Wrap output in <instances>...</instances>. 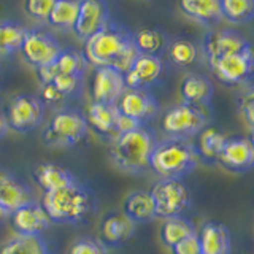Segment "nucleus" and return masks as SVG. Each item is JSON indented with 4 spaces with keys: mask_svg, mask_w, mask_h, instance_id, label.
<instances>
[{
    "mask_svg": "<svg viewBox=\"0 0 254 254\" xmlns=\"http://www.w3.org/2000/svg\"><path fill=\"white\" fill-rule=\"evenodd\" d=\"M153 197L156 216L173 218L181 216L190 203V192L180 180H161L149 190Z\"/></svg>",
    "mask_w": 254,
    "mask_h": 254,
    "instance_id": "7",
    "label": "nucleus"
},
{
    "mask_svg": "<svg viewBox=\"0 0 254 254\" xmlns=\"http://www.w3.org/2000/svg\"><path fill=\"white\" fill-rule=\"evenodd\" d=\"M42 206L51 222L76 224L83 221L92 208L91 194L78 181L58 190L43 194Z\"/></svg>",
    "mask_w": 254,
    "mask_h": 254,
    "instance_id": "4",
    "label": "nucleus"
},
{
    "mask_svg": "<svg viewBox=\"0 0 254 254\" xmlns=\"http://www.w3.org/2000/svg\"><path fill=\"white\" fill-rule=\"evenodd\" d=\"M5 216H8V214H6V211H5V210L2 208V206H0V221H2V219H3Z\"/></svg>",
    "mask_w": 254,
    "mask_h": 254,
    "instance_id": "42",
    "label": "nucleus"
},
{
    "mask_svg": "<svg viewBox=\"0 0 254 254\" xmlns=\"http://www.w3.org/2000/svg\"><path fill=\"white\" fill-rule=\"evenodd\" d=\"M240 111L245 118L246 124L250 126V129H253L254 124V115H253V92L248 89L245 94H242V100H240Z\"/></svg>",
    "mask_w": 254,
    "mask_h": 254,
    "instance_id": "39",
    "label": "nucleus"
},
{
    "mask_svg": "<svg viewBox=\"0 0 254 254\" xmlns=\"http://www.w3.org/2000/svg\"><path fill=\"white\" fill-rule=\"evenodd\" d=\"M91 89L94 102L116 103L126 89L124 73L113 67H95Z\"/></svg>",
    "mask_w": 254,
    "mask_h": 254,
    "instance_id": "14",
    "label": "nucleus"
},
{
    "mask_svg": "<svg viewBox=\"0 0 254 254\" xmlns=\"http://www.w3.org/2000/svg\"><path fill=\"white\" fill-rule=\"evenodd\" d=\"M124 214L135 224L137 222H149L153 218H156V208L151 194L146 190L130 192L124 202Z\"/></svg>",
    "mask_w": 254,
    "mask_h": 254,
    "instance_id": "26",
    "label": "nucleus"
},
{
    "mask_svg": "<svg viewBox=\"0 0 254 254\" xmlns=\"http://www.w3.org/2000/svg\"><path fill=\"white\" fill-rule=\"evenodd\" d=\"M121 113L118 111L115 103H99L92 102L87 108V115L84 116L87 126H91L95 132L102 135L116 137L118 135V121Z\"/></svg>",
    "mask_w": 254,
    "mask_h": 254,
    "instance_id": "19",
    "label": "nucleus"
},
{
    "mask_svg": "<svg viewBox=\"0 0 254 254\" xmlns=\"http://www.w3.org/2000/svg\"><path fill=\"white\" fill-rule=\"evenodd\" d=\"M172 254H202L200 253V245H198L197 234L192 237L185 238L183 242L177 243L170 248Z\"/></svg>",
    "mask_w": 254,
    "mask_h": 254,
    "instance_id": "38",
    "label": "nucleus"
},
{
    "mask_svg": "<svg viewBox=\"0 0 254 254\" xmlns=\"http://www.w3.org/2000/svg\"><path fill=\"white\" fill-rule=\"evenodd\" d=\"M54 3L56 0H26L24 8H26V13L30 18L40 22H46L53 11Z\"/></svg>",
    "mask_w": 254,
    "mask_h": 254,
    "instance_id": "36",
    "label": "nucleus"
},
{
    "mask_svg": "<svg viewBox=\"0 0 254 254\" xmlns=\"http://www.w3.org/2000/svg\"><path fill=\"white\" fill-rule=\"evenodd\" d=\"M19 51L22 53V58L26 59L29 65L38 70L53 64L56 58L61 54L62 48L56 42V38L51 34H48L46 30L34 29L26 30Z\"/></svg>",
    "mask_w": 254,
    "mask_h": 254,
    "instance_id": "8",
    "label": "nucleus"
},
{
    "mask_svg": "<svg viewBox=\"0 0 254 254\" xmlns=\"http://www.w3.org/2000/svg\"><path fill=\"white\" fill-rule=\"evenodd\" d=\"M51 84L64 95V97H68V95H73L79 91V87H81V76L58 75L53 78Z\"/></svg>",
    "mask_w": 254,
    "mask_h": 254,
    "instance_id": "37",
    "label": "nucleus"
},
{
    "mask_svg": "<svg viewBox=\"0 0 254 254\" xmlns=\"http://www.w3.org/2000/svg\"><path fill=\"white\" fill-rule=\"evenodd\" d=\"M181 13L202 26H213L221 19L219 0H178Z\"/></svg>",
    "mask_w": 254,
    "mask_h": 254,
    "instance_id": "23",
    "label": "nucleus"
},
{
    "mask_svg": "<svg viewBox=\"0 0 254 254\" xmlns=\"http://www.w3.org/2000/svg\"><path fill=\"white\" fill-rule=\"evenodd\" d=\"M27 202H30L27 188L11 173L0 170V206L6 214H11Z\"/></svg>",
    "mask_w": 254,
    "mask_h": 254,
    "instance_id": "20",
    "label": "nucleus"
},
{
    "mask_svg": "<svg viewBox=\"0 0 254 254\" xmlns=\"http://www.w3.org/2000/svg\"><path fill=\"white\" fill-rule=\"evenodd\" d=\"M132 38L138 54L159 56V53L165 48V37L162 32L156 29H140L137 34L132 35Z\"/></svg>",
    "mask_w": 254,
    "mask_h": 254,
    "instance_id": "33",
    "label": "nucleus"
},
{
    "mask_svg": "<svg viewBox=\"0 0 254 254\" xmlns=\"http://www.w3.org/2000/svg\"><path fill=\"white\" fill-rule=\"evenodd\" d=\"M156 145L154 135L145 127L116 135L110 146V156L119 170L138 175L149 169V157Z\"/></svg>",
    "mask_w": 254,
    "mask_h": 254,
    "instance_id": "3",
    "label": "nucleus"
},
{
    "mask_svg": "<svg viewBox=\"0 0 254 254\" xmlns=\"http://www.w3.org/2000/svg\"><path fill=\"white\" fill-rule=\"evenodd\" d=\"M135 222L129 219L124 213H111L103 219L100 226V232L103 243L108 245H121L127 242L135 232Z\"/></svg>",
    "mask_w": 254,
    "mask_h": 254,
    "instance_id": "22",
    "label": "nucleus"
},
{
    "mask_svg": "<svg viewBox=\"0 0 254 254\" xmlns=\"http://www.w3.org/2000/svg\"><path fill=\"white\" fill-rule=\"evenodd\" d=\"M42 97L48 103H59V102H62L64 99H65L51 83L43 84V87H42Z\"/></svg>",
    "mask_w": 254,
    "mask_h": 254,
    "instance_id": "40",
    "label": "nucleus"
},
{
    "mask_svg": "<svg viewBox=\"0 0 254 254\" xmlns=\"http://www.w3.org/2000/svg\"><path fill=\"white\" fill-rule=\"evenodd\" d=\"M83 56L94 67H113L126 73L138 51L135 50L130 32L108 21L105 27L84 40Z\"/></svg>",
    "mask_w": 254,
    "mask_h": 254,
    "instance_id": "1",
    "label": "nucleus"
},
{
    "mask_svg": "<svg viewBox=\"0 0 254 254\" xmlns=\"http://www.w3.org/2000/svg\"><path fill=\"white\" fill-rule=\"evenodd\" d=\"M78 8L79 0H56L53 11L46 22L54 29H73L78 18Z\"/></svg>",
    "mask_w": 254,
    "mask_h": 254,
    "instance_id": "28",
    "label": "nucleus"
},
{
    "mask_svg": "<svg viewBox=\"0 0 254 254\" xmlns=\"http://www.w3.org/2000/svg\"><path fill=\"white\" fill-rule=\"evenodd\" d=\"M43 103L34 95L22 94L14 97L8 110V121L16 132H30L42 123Z\"/></svg>",
    "mask_w": 254,
    "mask_h": 254,
    "instance_id": "10",
    "label": "nucleus"
},
{
    "mask_svg": "<svg viewBox=\"0 0 254 254\" xmlns=\"http://www.w3.org/2000/svg\"><path fill=\"white\" fill-rule=\"evenodd\" d=\"M253 64L254 61H253L251 46L245 48L240 53L208 61V65L213 71V75L221 83L229 86L245 83L253 73Z\"/></svg>",
    "mask_w": 254,
    "mask_h": 254,
    "instance_id": "9",
    "label": "nucleus"
},
{
    "mask_svg": "<svg viewBox=\"0 0 254 254\" xmlns=\"http://www.w3.org/2000/svg\"><path fill=\"white\" fill-rule=\"evenodd\" d=\"M162 61L159 56L138 54L124 73V83L129 89H146L154 84L162 73Z\"/></svg>",
    "mask_w": 254,
    "mask_h": 254,
    "instance_id": "13",
    "label": "nucleus"
},
{
    "mask_svg": "<svg viewBox=\"0 0 254 254\" xmlns=\"http://www.w3.org/2000/svg\"><path fill=\"white\" fill-rule=\"evenodd\" d=\"M219 11L232 24L248 22L254 14V0H219Z\"/></svg>",
    "mask_w": 254,
    "mask_h": 254,
    "instance_id": "32",
    "label": "nucleus"
},
{
    "mask_svg": "<svg viewBox=\"0 0 254 254\" xmlns=\"http://www.w3.org/2000/svg\"><path fill=\"white\" fill-rule=\"evenodd\" d=\"M169 59L172 61V64L178 67H188L190 64H194L197 56H198V50L197 46L190 42V40L186 38H178L172 42V45L169 46Z\"/></svg>",
    "mask_w": 254,
    "mask_h": 254,
    "instance_id": "34",
    "label": "nucleus"
},
{
    "mask_svg": "<svg viewBox=\"0 0 254 254\" xmlns=\"http://www.w3.org/2000/svg\"><path fill=\"white\" fill-rule=\"evenodd\" d=\"M26 29L19 22L0 21V58H6L21 50Z\"/></svg>",
    "mask_w": 254,
    "mask_h": 254,
    "instance_id": "31",
    "label": "nucleus"
},
{
    "mask_svg": "<svg viewBox=\"0 0 254 254\" xmlns=\"http://www.w3.org/2000/svg\"><path fill=\"white\" fill-rule=\"evenodd\" d=\"M108 22V5L105 0H79L78 18L73 26L76 37L89 38Z\"/></svg>",
    "mask_w": 254,
    "mask_h": 254,
    "instance_id": "12",
    "label": "nucleus"
},
{
    "mask_svg": "<svg viewBox=\"0 0 254 254\" xmlns=\"http://www.w3.org/2000/svg\"><path fill=\"white\" fill-rule=\"evenodd\" d=\"M195 235V227L190 221L181 218V216H173V218H165L161 227V240L165 246H175L177 243L183 242L188 237Z\"/></svg>",
    "mask_w": 254,
    "mask_h": 254,
    "instance_id": "27",
    "label": "nucleus"
},
{
    "mask_svg": "<svg viewBox=\"0 0 254 254\" xmlns=\"http://www.w3.org/2000/svg\"><path fill=\"white\" fill-rule=\"evenodd\" d=\"M197 148L188 140L167 138L156 141L149 157V169L161 180H180L192 172L198 164Z\"/></svg>",
    "mask_w": 254,
    "mask_h": 254,
    "instance_id": "2",
    "label": "nucleus"
},
{
    "mask_svg": "<svg viewBox=\"0 0 254 254\" xmlns=\"http://www.w3.org/2000/svg\"><path fill=\"white\" fill-rule=\"evenodd\" d=\"M202 254H230V234L219 222H206L197 235Z\"/></svg>",
    "mask_w": 254,
    "mask_h": 254,
    "instance_id": "21",
    "label": "nucleus"
},
{
    "mask_svg": "<svg viewBox=\"0 0 254 254\" xmlns=\"http://www.w3.org/2000/svg\"><path fill=\"white\" fill-rule=\"evenodd\" d=\"M35 180L38 186L42 188L45 192H51V190H58L65 186L73 185L76 178L71 175L67 169L58 165V164H40L35 169Z\"/></svg>",
    "mask_w": 254,
    "mask_h": 254,
    "instance_id": "25",
    "label": "nucleus"
},
{
    "mask_svg": "<svg viewBox=\"0 0 254 254\" xmlns=\"http://www.w3.org/2000/svg\"><path fill=\"white\" fill-rule=\"evenodd\" d=\"M203 53L206 61L210 59H218V58H224L229 54H235L243 51L245 48L251 46L246 38L238 34L235 30H211L205 35L203 38Z\"/></svg>",
    "mask_w": 254,
    "mask_h": 254,
    "instance_id": "15",
    "label": "nucleus"
},
{
    "mask_svg": "<svg viewBox=\"0 0 254 254\" xmlns=\"http://www.w3.org/2000/svg\"><path fill=\"white\" fill-rule=\"evenodd\" d=\"M6 132V121H5V118L0 115V137Z\"/></svg>",
    "mask_w": 254,
    "mask_h": 254,
    "instance_id": "41",
    "label": "nucleus"
},
{
    "mask_svg": "<svg viewBox=\"0 0 254 254\" xmlns=\"http://www.w3.org/2000/svg\"><path fill=\"white\" fill-rule=\"evenodd\" d=\"M0 254H48V248L40 235H14L0 248Z\"/></svg>",
    "mask_w": 254,
    "mask_h": 254,
    "instance_id": "30",
    "label": "nucleus"
},
{
    "mask_svg": "<svg viewBox=\"0 0 254 254\" xmlns=\"http://www.w3.org/2000/svg\"><path fill=\"white\" fill-rule=\"evenodd\" d=\"M180 92L183 102L194 107H205L213 95V84L202 75H188L181 81Z\"/></svg>",
    "mask_w": 254,
    "mask_h": 254,
    "instance_id": "24",
    "label": "nucleus"
},
{
    "mask_svg": "<svg viewBox=\"0 0 254 254\" xmlns=\"http://www.w3.org/2000/svg\"><path fill=\"white\" fill-rule=\"evenodd\" d=\"M68 254H108V250L107 245L99 238L84 237L71 245Z\"/></svg>",
    "mask_w": 254,
    "mask_h": 254,
    "instance_id": "35",
    "label": "nucleus"
},
{
    "mask_svg": "<svg viewBox=\"0 0 254 254\" xmlns=\"http://www.w3.org/2000/svg\"><path fill=\"white\" fill-rule=\"evenodd\" d=\"M218 161L232 172H248L254 165V145L251 138H227Z\"/></svg>",
    "mask_w": 254,
    "mask_h": 254,
    "instance_id": "17",
    "label": "nucleus"
},
{
    "mask_svg": "<svg viewBox=\"0 0 254 254\" xmlns=\"http://www.w3.org/2000/svg\"><path fill=\"white\" fill-rule=\"evenodd\" d=\"M116 108L123 116L133 119L140 126L157 113V102L146 89H129L126 87L116 100Z\"/></svg>",
    "mask_w": 254,
    "mask_h": 254,
    "instance_id": "11",
    "label": "nucleus"
},
{
    "mask_svg": "<svg viewBox=\"0 0 254 254\" xmlns=\"http://www.w3.org/2000/svg\"><path fill=\"white\" fill-rule=\"evenodd\" d=\"M202 108L203 107L188 105L185 102L172 107L162 118V130L170 135V138L188 140L195 137L208 123V118Z\"/></svg>",
    "mask_w": 254,
    "mask_h": 254,
    "instance_id": "6",
    "label": "nucleus"
},
{
    "mask_svg": "<svg viewBox=\"0 0 254 254\" xmlns=\"http://www.w3.org/2000/svg\"><path fill=\"white\" fill-rule=\"evenodd\" d=\"M226 141V133L214 129V127H205L203 130L198 132V145L195 146L197 153L198 156L208 159V161H218Z\"/></svg>",
    "mask_w": 254,
    "mask_h": 254,
    "instance_id": "29",
    "label": "nucleus"
},
{
    "mask_svg": "<svg viewBox=\"0 0 254 254\" xmlns=\"http://www.w3.org/2000/svg\"><path fill=\"white\" fill-rule=\"evenodd\" d=\"M11 224L18 235H40L50 227L51 219L42 205L35 202H27L18 210H14L11 214Z\"/></svg>",
    "mask_w": 254,
    "mask_h": 254,
    "instance_id": "16",
    "label": "nucleus"
},
{
    "mask_svg": "<svg viewBox=\"0 0 254 254\" xmlns=\"http://www.w3.org/2000/svg\"><path fill=\"white\" fill-rule=\"evenodd\" d=\"M87 67V62L81 53L75 50H62L53 64L38 68V76L42 84L51 83L58 75H76L81 76Z\"/></svg>",
    "mask_w": 254,
    "mask_h": 254,
    "instance_id": "18",
    "label": "nucleus"
},
{
    "mask_svg": "<svg viewBox=\"0 0 254 254\" xmlns=\"http://www.w3.org/2000/svg\"><path fill=\"white\" fill-rule=\"evenodd\" d=\"M87 130L84 115L76 110H62L53 116L43 138L50 146H73L86 137Z\"/></svg>",
    "mask_w": 254,
    "mask_h": 254,
    "instance_id": "5",
    "label": "nucleus"
}]
</instances>
